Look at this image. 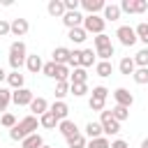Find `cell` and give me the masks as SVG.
<instances>
[{"instance_id":"1","label":"cell","mask_w":148,"mask_h":148,"mask_svg":"<svg viewBox=\"0 0 148 148\" xmlns=\"http://www.w3.org/2000/svg\"><path fill=\"white\" fill-rule=\"evenodd\" d=\"M37 125H39V118L37 116H25V118H21L12 130H9V139L12 141H23L25 136H30V134H35L37 132Z\"/></svg>"},{"instance_id":"2","label":"cell","mask_w":148,"mask_h":148,"mask_svg":"<svg viewBox=\"0 0 148 148\" xmlns=\"http://www.w3.org/2000/svg\"><path fill=\"white\" fill-rule=\"evenodd\" d=\"M25 60H28L25 42H21V39L12 42V46H9V67H12V72H21V67L25 65Z\"/></svg>"},{"instance_id":"3","label":"cell","mask_w":148,"mask_h":148,"mask_svg":"<svg viewBox=\"0 0 148 148\" xmlns=\"http://www.w3.org/2000/svg\"><path fill=\"white\" fill-rule=\"evenodd\" d=\"M104 25H106V21H104V16H99V14H86L83 16V30L90 35H102L104 32Z\"/></svg>"},{"instance_id":"4","label":"cell","mask_w":148,"mask_h":148,"mask_svg":"<svg viewBox=\"0 0 148 148\" xmlns=\"http://www.w3.org/2000/svg\"><path fill=\"white\" fill-rule=\"evenodd\" d=\"M99 125L104 130V136H116L120 132V123L111 116V111H102L99 113Z\"/></svg>"},{"instance_id":"5","label":"cell","mask_w":148,"mask_h":148,"mask_svg":"<svg viewBox=\"0 0 148 148\" xmlns=\"http://www.w3.org/2000/svg\"><path fill=\"white\" fill-rule=\"evenodd\" d=\"M116 37H118V42H120L123 46H134V44L139 42L136 30H134L132 25H120V28L116 30Z\"/></svg>"},{"instance_id":"6","label":"cell","mask_w":148,"mask_h":148,"mask_svg":"<svg viewBox=\"0 0 148 148\" xmlns=\"http://www.w3.org/2000/svg\"><path fill=\"white\" fill-rule=\"evenodd\" d=\"M146 9H148L146 0H123L120 2V12H125V14H143Z\"/></svg>"},{"instance_id":"7","label":"cell","mask_w":148,"mask_h":148,"mask_svg":"<svg viewBox=\"0 0 148 148\" xmlns=\"http://www.w3.org/2000/svg\"><path fill=\"white\" fill-rule=\"evenodd\" d=\"M32 99H35V95H32L30 88H21V90H14V92H12V102H14L16 106H30Z\"/></svg>"},{"instance_id":"8","label":"cell","mask_w":148,"mask_h":148,"mask_svg":"<svg viewBox=\"0 0 148 148\" xmlns=\"http://www.w3.org/2000/svg\"><path fill=\"white\" fill-rule=\"evenodd\" d=\"M113 99H116L118 106H125V109H130V106L134 104V95H132L127 88H116V90H113Z\"/></svg>"},{"instance_id":"9","label":"cell","mask_w":148,"mask_h":148,"mask_svg":"<svg viewBox=\"0 0 148 148\" xmlns=\"http://www.w3.org/2000/svg\"><path fill=\"white\" fill-rule=\"evenodd\" d=\"M60 21L67 25V30H72V28H83V14H81V12H65V16H62Z\"/></svg>"},{"instance_id":"10","label":"cell","mask_w":148,"mask_h":148,"mask_svg":"<svg viewBox=\"0 0 148 148\" xmlns=\"http://www.w3.org/2000/svg\"><path fill=\"white\" fill-rule=\"evenodd\" d=\"M9 23H12V35H14V37H23V35H28V30H30L28 18H12Z\"/></svg>"},{"instance_id":"11","label":"cell","mask_w":148,"mask_h":148,"mask_svg":"<svg viewBox=\"0 0 148 148\" xmlns=\"http://www.w3.org/2000/svg\"><path fill=\"white\" fill-rule=\"evenodd\" d=\"M58 120H67V113H69V106H67V102L65 99H56L53 104H51V109H49Z\"/></svg>"},{"instance_id":"12","label":"cell","mask_w":148,"mask_h":148,"mask_svg":"<svg viewBox=\"0 0 148 148\" xmlns=\"http://www.w3.org/2000/svg\"><path fill=\"white\" fill-rule=\"evenodd\" d=\"M58 132H60L65 139H69V136L79 134L81 130L76 127V123H74V120H69V118H67V120H60V123H58Z\"/></svg>"},{"instance_id":"13","label":"cell","mask_w":148,"mask_h":148,"mask_svg":"<svg viewBox=\"0 0 148 148\" xmlns=\"http://www.w3.org/2000/svg\"><path fill=\"white\" fill-rule=\"evenodd\" d=\"M46 12L53 16V18H62L65 16V0H49V5H46Z\"/></svg>"},{"instance_id":"14","label":"cell","mask_w":148,"mask_h":148,"mask_svg":"<svg viewBox=\"0 0 148 148\" xmlns=\"http://www.w3.org/2000/svg\"><path fill=\"white\" fill-rule=\"evenodd\" d=\"M81 7H83L88 14H97V12H104L106 2H104V0H81Z\"/></svg>"},{"instance_id":"15","label":"cell","mask_w":148,"mask_h":148,"mask_svg":"<svg viewBox=\"0 0 148 148\" xmlns=\"http://www.w3.org/2000/svg\"><path fill=\"white\" fill-rule=\"evenodd\" d=\"M118 69H120V74H125V76H132V74L136 72V65H134V58H130V56H125V58H120V62H118Z\"/></svg>"},{"instance_id":"16","label":"cell","mask_w":148,"mask_h":148,"mask_svg":"<svg viewBox=\"0 0 148 148\" xmlns=\"http://www.w3.org/2000/svg\"><path fill=\"white\" fill-rule=\"evenodd\" d=\"M49 109H51V106H49V102H46L44 97H35V99H32V104H30L32 116H44Z\"/></svg>"},{"instance_id":"17","label":"cell","mask_w":148,"mask_h":148,"mask_svg":"<svg viewBox=\"0 0 148 148\" xmlns=\"http://www.w3.org/2000/svg\"><path fill=\"white\" fill-rule=\"evenodd\" d=\"M86 139L90 141V139H99V136H104V130H102V125L99 123H95V120H90L88 125H86Z\"/></svg>"},{"instance_id":"18","label":"cell","mask_w":148,"mask_h":148,"mask_svg":"<svg viewBox=\"0 0 148 148\" xmlns=\"http://www.w3.org/2000/svg\"><path fill=\"white\" fill-rule=\"evenodd\" d=\"M92 65H97V53H95L92 49H83V51H81V67L88 69V67H92Z\"/></svg>"},{"instance_id":"19","label":"cell","mask_w":148,"mask_h":148,"mask_svg":"<svg viewBox=\"0 0 148 148\" xmlns=\"http://www.w3.org/2000/svg\"><path fill=\"white\" fill-rule=\"evenodd\" d=\"M111 72H113V62L111 60H97V65H95V74L97 76L106 79V76H111Z\"/></svg>"},{"instance_id":"20","label":"cell","mask_w":148,"mask_h":148,"mask_svg":"<svg viewBox=\"0 0 148 148\" xmlns=\"http://www.w3.org/2000/svg\"><path fill=\"white\" fill-rule=\"evenodd\" d=\"M7 83H9V88L21 90V88H25V86H23V83H25V76H23L21 72H9V74H7Z\"/></svg>"},{"instance_id":"21","label":"cell","mask_w":148,"mask_h":148,"mask_svg":"<svg viewBox=\"0 0 148 148\" xmlns=\"http://www.w3.org/2000/svg\"><path fill=\"white\" fill-rule=\"evenodd\" d=\"M69 49L67 46H56V51H53V62L56 65H67V60H69Z\"/></svg>"},{"instance_id":"22","label":"cell","mask_w":148,"mask_h":148,"mask_svg":"<svg viewBox=\"0 0 148 148\" xmlns=\"http://www.w3.org/2000/svg\"><path fill=\"white\" fill-rule=\"evenodd\" d=\"M44 146V139H42V134H30V136H25L23 141H21V148H42Z\"/></svg>"},{"instance_id":"23","label":"cell","mask_w":148,"mask_h":148,"mask_svg":"<svg viewBox=\"0 0 148 148\" xmlns=\"http://www.w3.org/2000/svg\"><path fill=\"white\" fill-rule=\"evenodd\" d=\"M67 37H69V42H74V44H83V42L88 39V32H86L83 28H72V30H67Z\"/></svg>"},{"instance_id":"24","label":"cell","mask_w":148,"mask_h":148,"mask_svg":"<svg viewBox=\"0 0 148 148\" xmlns=\"http://www.w3.org/2000/svg\"><path fill=\"white\" fill-rule=\"evenodd\" d=\"M58 123H60V120H58L51 111H46L44 116H39V125H42L44 130H56V127H58Z\"/></svg>"},{"instance_id":"25","label":"cell","mask_w":148,"mask_h":148,"mask_svg":"<svg viewBox=\"0 0 148 148\" xmlns=\"http://www.w3.org/2000/svg\"><path fill=\"white\" fill-rule=\"evenodd\" d=\"M65 141H67V148H86L88 146V139H86L83 132H79V134H74V136H69Z\"/></svg>"},{"instance_id":"26","label":"cell","mask_w":148,"mask_h":148,"mask_svg":"<svg viewBox=\"0 0 148 148\" xmlns=\"http://www.w3.org/2000/svg\"><path fill=\"white\" fill-rule=\"evenodd\" d=\"M120 14H123V12H120V5H113V2H111V5L104 7V21H118Z\"/></svg>"},{"instance_id":"27","label":"cell","mask_w":148,"mask_h":148,"mask_svg":"<svg viewBox=\"0 0 148 148\" xmlns=\"http://www.w3.org/2000/svg\"><path fill=\"white\" fill-rule=\"evenodd\" d=\"M25 67H28V72L37 74V72H42L44 62H42V58H39L37 53H35V56H28V60H25Z\"/></svg>"},{"instance_id":"28","label":"cell","mask_w":148,"mask_h":148,"mask_svg":"<svg viewBox=\"0 0 148 148\" xmlns=\"http://www.w3.org/2000/svg\"><path fill=\"white\" fill-rule=\"evenodd\" d=\"M69 83H88V69H83V67L72 69V74H69Z\"/></svg>"},{"instance_id":"29","label":"cell","mask_w":148,"mask_h":148,"mask_svg":"<svg viewBox=\"0 0 148 148\" xmlns=\"http://www.w3.org/2000/svg\"><path fill=\"white\" fill-rule=\"evenodd\" d=\"M69 81H56V99H65V95H69Z\"/></svg>"},{"instance_id":"30","label":"cell","mask_w":148,"mask_h":148,"mask_svg":"<svg viewBox=\"0 0 148 148\" xmlns=\"http://www.w3.org/2000/svg\"><path fill=\"white\" fill-rule=\"evenodd\" d=\"M95 53H97V58H99V60H111V58L116 56V49H113V44H109V46L95 49Z\"/></svg>"},{"instance_id":"31","label":"cell","mask_w":148,"mask_h":148,"mask_svg":"<svg viewBox=\"0 0 148 148\" xmlns=\"http://www.w3.org/2000/svg\"><path fill=\"white\" fill-rule=\"evenodd\" d=\"M132 79H134V83L146 86L148 83V67H136V72L132 74Z\"/></svg>"},{"instance_id":"32","label":"cell","mask_w":148,"mask_h":148,"mask_svg":"<svg viewBox=\"0 0 148 148\" xmlns=\"http://www.w3.org/2000/svg\"><path fill=\"white\" fill-rule=\"evenodd\" d=\"M111 116H113L118 123H123V120H127V118H130V109H125V106H118V104H116V106L111 109Z\"/></svg>"},{"instance_id":"33","label":"cell","mask_w":148,"mask_h":148,"mask_svg":"<svg viewBox=\"0 0 148 148\" xmlns=\"http://www.w3.org/2000/svg\"><path fill=\"white\" fill-rule=\"evenodd\" d=\"M134 65L136 67H148V46L134 53Z\"/></svg>"},{"instance_id":"34","label":"cell","mask_w":148,"mask_h":148,"mask_svg":"<svg viewBox=\"0 0 148 148\" xmlns=\"http://www.w3.org/2000/svg\"><path fill=\"white\" fill-rule=\"evenodd\" d=\"M12 92L14 90H9V88H0V111H7V106L12 102Z\"/></svg>"},{"instance_id":"35","label":"cell","mask_w":148,"mask_h":148,"mask_svg":"<svg viewBox=\"0 0 148 148\" xmlns=\"http://www.w3.org/2000/svg\"><path fill=\"white\" fill-rule=\"evenodd\" d=\"M69 74H72V69L67 67V65H58L56 67V81H69Z\"/></svg>"},{"instance_id":"36","label":"cell","mask_w":148,"mask_h":148,"mask_svg":"<svg viewBox=\"0 0 148 148\" xmlns=\"http://www.w3.org/2000/svg\"><path fill=\"white\" fill-rule=\"evenodd\" d=\"M86 92H90L88 90V83H72L69 86V95H74V97H83Z\"/></svg>"},{"instance_id":"37","label":"cell","mask_w":148,"mask_h":148,"mask_svg":"<svg viewBox=\"0 0 148 148\" xmlns=\"http://www.w3.org/2000/svg\"><path fill=\"white\" fill-rule=\"evenodd\" d=\"M86 148H111V141H109V136H99V139H90Z\"/></svg>"},{"instance_id":"38","label":"cell","mask_w":148,"mask_h":148,"mask_svg":"<svg viewBox=\"0 0 148 148\" xmlns=\"http://www.w3.org/2000/svg\"><path fill=\"white\" fill-rule=\"evenodd\" d=\"M81 51L83 49H74L72 53H69V60H67V67H81Z\"/></svg>"},{"instance_id":"39","label":"cell","mask_w":148,"mask_h":148,"mask_svg":"<svg viewBox=\"0 0 148 148\" xmlns=\"http://www.w3.org/2000/svg\"><path fill=\"white\" fill-rule=\"evenodd\" d=\"M109 88H104V86H95L92 90H90V97H97V99H104L106 102V97H109Z\"/></svg>"},{"instance_id":"40","label":"cell","mask_w":148,"mask_h":148,"mask_svg":"<svg viewBox=\"0 0 148 148\" xmlns=\"http://www.w3.org/2000/svg\"><path fill=\"white\" fill-rule=\"evenodd\" d=\"M134 30H136V37H139V42H143V44L148 46V23H139Z\"/></svg>"},{"instance_id":"41","label":"cell","mask_w":148,"mask_h":148,"mask_svg":"<svg viewBox=\"0 0 148 148\" xmlns=\"http://www.w3.org/2000/svg\"><path fill=\"white\" fill-rule=\"evenodd\" d=\"M92 42H95V49H102V46H109V44H111V37H109L106 32H102V35H95Z\"/></svg>"},{"instance_id":"42","label":"cell","mask_w":148,"mask_h":148,"mask_svg":"<svg viewBox=\"0 0 148 148\" xmlns=\"http://www.w3.org/2000/svg\"><path fill=\"white\" fill-rule=\"evenodd\" d=\"M0 125L7 127V130H12V127L16 125V116H14V113H2V116H0Z\"/></svg>"},{"instance_id":"43","label":"cell","mask_w":148,"mask_h":148,"mask_svg":"<svg viewBox=\"0 0 148 148\" xmlns=\"http://www.w3.org/2000/svg\"><path fill=\"white\" fill-rule=\"evenodd\" d=\"M88 106H90L92 111H99V113H102V111H104V99H97V97H90V99H88Z\"/></svg>"},{"instance_id":"44","label":"cell","mask_w":148,"mask_h":148,"mask_svg":"<svg viewBox=\"0 0 148 148\" xmlns=\"http://www.w3.org/2000/svg\"><path fill=\"white\" fill-rule=\"evenodd\" d=\"M56 67H58V65H56L53 60H51V62H46V65L42 67V72H44V76H51V79H53V76H56Z\"/></svg>"},{"instance_id":"45","label":"cell","mask_w":148,"mask_h":148,"mask_svg":"<svg viewBox=\"0 0 148 148\" xmlns=\"http://www.w3.org/2000/svg\"><path fill=\"white\" fill-rule=\"evenodd\" d=\"M81 7V0H65V9L67 12H79Z\"/></svg>"},{"instance_id":"46","label":"cell","mask_w":148,"mask_h":148,"mask_svg":"<svg viewBox=\"0 0 148 148\" xmlns=\"http://www.w3.org/2000/svg\"><path fill=\"white\" fill-rule=\"evenodd\" d=\"M9 32H12V23L5 21V18H0V37H5V35H9Z\"/></svg>"},{"instance_id":"47","label":"cell","mask_w":148,"mask_h":148,"mask_svg":"<svg viewBox=\"0 0 148 148\" xmlns=\"http://www.w3.org/2000/svg\"><path fill=\"white\" fill-rule=\"evenodd\" d=\"M111 148H130V143L123 139H116V141H111Z\"/></svg>"},{"instance_id":"48","label":"cell","mask_w":148,"mask_h":148,"mask_svg":"<svg viewBox=\"0 0 148 148\" xmlns=\"http://www.w3.org/2000/svg\"><path fill=\"white\" fill-rule=\"evenodd\" d=\"M2 81H7V72L0 67V83H2Z\"/></svg>"},{"instance_id":"49","label":"cell","mask_w":148,"mask_h":148,"mask_svg":"<svg viewBox=\"0 0 148 148\" xmlns=\"http://www.w3.org/2000/svg\"><path fill=\"white\" fill-rule=\"evenodd\" d=\"M141 148H148V136H146V139L141 141Z\"/></svg>"},{"instance_id":"50","label":"cell","mask_w":148,"mask_h":148,"mask_svg":"<svg viewBox=\"0 0 148 148\" xmlns=\"http://www.w3.org/2000/svg\"><path fill=\"white\" fill-rule=\"evenodd\" d=\"M42 148H51V146H42Z\"/></svg>"}]
</instances>
